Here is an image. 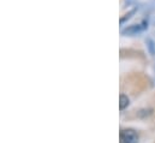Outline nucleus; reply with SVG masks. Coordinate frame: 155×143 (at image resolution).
<instances>
[{"label":"nucleus","mask_w":155,"mask_h":143,"mask_svg":"<svg viewBox=\"0 0 155 143\" xmlns=\"http://www.w3.org/2000/svg\"><path fill=\"white\" fill-rule=\"evenodd\" d=\"M119 143H138V135L132 129H123L119 132Z\"/></svg>","instance_id":"f257e3e1"},{"label":"nucleus","mask_w":155,"mask_h":143,"mask_svg":"<svg viewBox=\"0 0 155 143\" xmlns=\"http://www.w3.org/2000/svg\"><path fill=\"white\" fill-rule=\"evenodd\" d=\"M129 104H130L129 98H127L125 94H121L120 98H119V108H120V111L125 109V108L129 106Z\"/></svg>","instance_id":"f03ea898"}]
</instances>
